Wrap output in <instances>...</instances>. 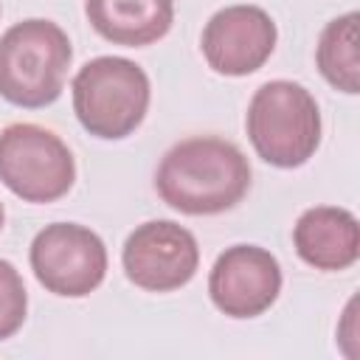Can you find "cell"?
Here are the masks:
<instances>
[{
    "instance_id": "cell-1",
    "label": "cell",
    "mask_w": 360,
    "mask_h": 360,
    "mask_svg": "<svg viewBox=\"0 0 360 360\" xmlns=\"http://www.w3.org/2000/svg\"><path fill=\"white\" fill-rule=\"evenodd\" d=\"M155 188L160 200L180 214H222L248 194L250 163L231 141L194 135L163 155L155 172Z\"/></svg>"
},
{
    "instance_id": "cell-2",
    "label": "cell",
    "mask_w": 360,
    "mask_h": 360,
    "mask_svg": "<svg viewBox=\"0 0 360 360\" xmlns=\"http://www.w3.org/2000/svg\"><path fill=\"white\" fill-rule=\"evenodd\" d=\"M70 59V39L53 20L14 22L0 37V96L25 110L53 104Z\"/></svg>"
},
{
    "instance_id": "cell-3",
    "label": "cell",
    "mask_w": 360,
    "mask_h": 360,
    "mask_svg": "<svg viewBox=\"0 0 360 360\" xmlns=\"http://www.w3.org/2000/svg\"><path fill=\"white\" fill-rule=\"evenodd\" d=\"M245 129L264 163L295 169L304 166L321 143V110L307 87L273 79L253 93Z\"/></svg>"
},
{
    "instance_id": "cell-4",
    "label": "cell",
    "mask_w": 360,
    "mask_h": 360,
    "mask_svg": "<svg viewBox=\"0 0 360 360\" xmlns=\"http://www.w3.org/2000/svg\"><path fill=\"white\" fill-rule=\"evenodd\" d=\"M79 124L104 141L132 135L149 110V76L124 56H96L79 68L70 84Z\"/></svg>"
},
{
    "instance_id": "cell-5",
    "label": "cell",
    "mask_w": 360,
    "mask_h": 360,
    "mask_svg": "<svg viewBox=\"0 0 360 360\" xmlns=\"http://www.w3.org/2000/svg\"><path fill=\"white\" fill-rule=\"evenodd\" d=\"M76 163L68 143L39 124H8L0 132V183L25 202H53L70 191Z\"/></svg>"
},
{
    "instance_id": "cell-6",
    "label": "cell",
    "mask_w": 360,
    "mask_h": 360,
    "mask_svg": "<svg viewBox=\"0 0 360 360\" xmlns=\"http://www.w3.org/2000/svg\"><path fill=\"white\" fill-rule=\"evenodd\" d=\"M28 259L37 281L62 298H84L107 276V248L101 236L76 222L45 225L34 236Z\"/></svg>"
},
{
    "instance_id": "cell-7",
    "label": "cell",
    "mask_w": 360,
    "mask_h": 360,
    "mask_svg": "<svg viewBox=\"0 0 360 360\" xmlns=\"http://www.w3.org/2000/svg\"><path fill=\"white\" fill-rule=\"evenodd\" d=\"M121 264L135 287L172 292L194 278L200 267V248L188 228L172 219H149L127 236Z\"/></svg>"
},
{
    "instance_id": "cell-8",
    "label": "cell",
    "mask_w": 360,
    "mask_h": 360,
    "mask_svg": "<svg viewBox=\"0 0 360 360\" xmlns=\"http://www.w3.org/2000/svg\"><path fill=\"white\" fill-rule=\"evenodd\" d=\"M278 292L281 264L259 245L225 248L208 273V295L228 318H256L276 304Z\"/></svg>"
},
{
    "instance_id": "cell-9",
    "label": "cell",
    "mask_w": 360,
    "mask_h": 360,
    "mask_svg": "<svg viewBox=\"0 0 360 360\" xmlns=\"http://www.w3.org/2000/svg\"><path fill=\"white\" fill-rule=\"evenodd\" d=\"M276 39V22L264 8L236 3L219 8L205 22L200 48L211 70L222 76H248L270 59Z\"/></svg>"
},
{
    "instance_id": "cell-10",
    "label": "cell",
    "mask_w": 360,
    "mask_h": 360,
    "mask_svg": "<svg viewBox=\"0 0 360 360\" xmlns=\"http://www.w3.org/2000/svg\"><path fill=\"white\" fill-rule=\"evenodd\" d=\"M295 253L315 270H346L360 256L357 217L338 205L307 208L292 228Z\"/></svg>"
},
{
    "instance_id": "cell-11",
    "label": "cell",
    "mask_w": 360,
    "mask_h": 360,
    "mask_svg": "<svg viewBox=\"0 0 360 360\" xmlns=\"http://www.w3.org/2000/svg\"><path fill=\"white\" fill-rule=\"evenodd\" d=\"M84 14L107 42L143 48L169 34L174 0H84Z\"/></svg>"
},
{
    "instance_id": "cell-12",
    "label": "cell",
    "mask_w": 360,
    "mask_h": 360,
    "mask_svg": "<svg viewBox=\"0 0 360 360\" xmlns=\"http://www.w3.org/2000/svg\"><path fill=\"white\" fill-rule=\"evenodd\" d=\"M315 62L321 76L340 93H360V53H357V11L335 17L321 31Z\"/></svg>"
},
{
    "instance_id": "cell-13",
    "label": "cell",
    "mask_w": 360,
    "mask_h": 360,
    "mask_svg": "<svg viewBox=\"0 0 360 360\" xmlns=\"http://www.w3.org/2000/svg\"><path fill=\"white\" fill-rule=\"evenodd\" d=\"M25 312H28V292L22 276L11 262L0 259V340L17 335V329L25 323Z\"/></svg>"
},
{
    "instance_id": "cell-14",
    "label": "cell",
    "mask_w": 360,
    "mask_h": 360,
    "mask_svg": "<svg viewBox=\"0 0 360 360\" xmlns=\"http://www.w3.org/2000/svg\"><path fill=\"white\" fill-rule=\"evenodd\" d=\"M3 222H6V211H3V202H0V231H3Z\"/></svg>"
}]
</instances>
